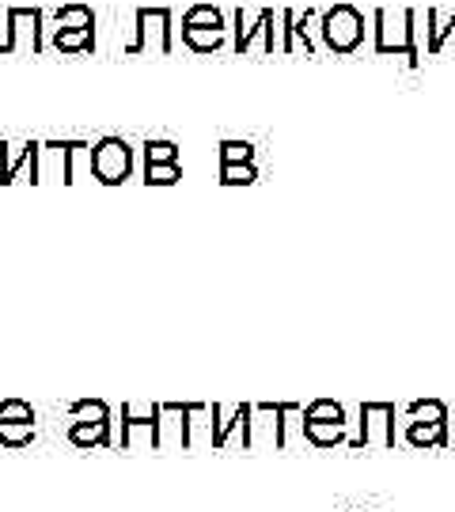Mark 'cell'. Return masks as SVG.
<instances>
[{
	"label": "cell",
	"instance_id": "24",
	"mask_svg": "<svg viewBox=\"0 0 455 512\" xmlns=\"http://www.w3.org/2000/svg\"><path fill=\"white\" fill-rule=\"evenodd\" d=\"M141 148H145V164H179V145L175 141H152L148 137Z\"/></svg>",
	"mask_w": 455,
	"mask_h": 512
},
{
	"label": "cell",
	"instance_id": "23",
	"mask_svg": "<svg viewBox=\"0 0 455 512\" xmlns=\"http://www.w3.org/2000/svg\"><path fill=\"white\" fill-rule=\"evenodd\" d=\"M220 164H255V145L251 141H220Z\"/></svg>",
	"mask_w": 455,
	"mask_h": 512
},
{
	"label": "cell",
	"instance_id": "2",
	"mask_svg": "<svg viewBox=\"0 0 455 512\" xmlns=\"http://www.w3.org/2000/svg\"><path fill=\"white\" fill-rule=\"evenodd\" d=\"M418 12L414 8H406V12H399V27H391V16L387 12H376L372 16V50L380 57L387 54H399L406 57L410 65H418L421 61V46H418Z\"/></svg>",
	"mask_w": 455,
	"mask_h": 512
},
{
	"label": "cell",
	"instance_id": "13",
	"mask_svg": "<svg viewBox=\"0 0 455 512\" xmlns=\"http://www.w3.org/2000/svg\"><path fill=\"white\" fill-rule=\"evenodd\" d=\"M182 46L194 54H217L228 46V31H209V27H182Z\"/></svg>",
	"mask_w": 455,
	"mask_h": 512
},
{
	"label": "cell",
	"instance_id": "19",
	"mask_svg": "<svg viewBox=\"0 0 455 512\" xmlns=\"http://www.w3.org/2000/svg\"><path fill=\"white\" fill-rule=\"evenodd\" d=\"M50 46L57 54H88L95 50V31H54Z\"/></svg>",
	"mask_w": 455,
	"mask_h": 512
},
{
	"label": "cell",
	"instance_id": "6",
	"mask_svg": "<svg viewBox=\"0 0 455 512\" xmlns=\"http://www.w3.org/2000/svg\"><path fill=\"white\" fill-rule=\"evenodd\" d=\"M209 418H213V437L209 444L213 448H228V444H239V448H251V403L239 406H209Z\"/></svg>",
	"mask_w": 455,
	"mask_h": 512
},
{
	"label": "cell",
	"instance_id": "9",
	"mask_svg": "<svg viewBox=\"0 0 455 512\" xmlns=\"http://www.w3.org/2000/svg\"><path fill=\"white\" fill-rule=\"evenodd\" d=\"M311 19H315L311 8H304V16L292 12V8L277 12V50H281V54H296V50H304L308 57L319 54V42H315L308 31Z\"/></svg>",
	"mask_w": 455,
	"mask_h": 512
},
{
	"label": "cell",
	"instance_id": "12",
	"mask_svg": "<svg viewBox=\"0 0 455 512\" xmlns=\"http://www.w3.org/2000/svg\"><path fill=\"white\" fill-rule=\"evenodd\" d=\"M425 54H444V38H452L455 35V12L452 16H440L437 8H429L425 12Z\"/></svg>",
	"mask_w": 455,
	"mask_h": 512
},
{
	"label": "cell",
	"instance_id": "8",
	"mask_svg": "<svg viewBox=\"0 0 455 512\" xmlns=\"http://www.w3.org/2000/svg\"><path fill=\"white\" fill-rule=\"evenodd\" d=\"M31 171V183H38L42 171V145L38 141H0V186H12L19 171Z\"/></svg>",
	"mask_w": 455,
	"mask_h": 512
},
{
	"label": "cell",
	"instance_id": "16",
	"mask_svg": "<svg viewBox=\"0 0 455 512\" xmlns=\"http://www.w3.org/2000/svg\"><path fill=\"white\" fill-rule=\"evenodd\" d=\"M406 440L414 448H448V429L437 421H406Z\"/></svg>",
	"mask_w": 455,
	"mask_h": 512
},
{
	"label": "cell",
	"instance_id": "11",
	"mask_svg": "<svg viewBox=\"0 0 455 512\" xmlns=\"http://www.w3.org/2000/svg\"><path fill=\"white\" fill-rule=\"evenodd\" d=\"M137 433H148V444L160 448V403H148V406L126 403L122 406V448H129Z\"/></svg>",
	"mask_w": 455,
	"mask_h": 512
},
{
	"label": "cell",
	"instance_id": "15",
	"mask_svg": "<svg viewBox=\"0 0 455 512\" xmlns=\"http://www.w3.org/2000/svg\"><path fill=\"white\" fill-rule=\"evenodd\" d=\"M110 425H114V421H73V425H69V440H73L76 448L114 444V437H110Z\"/></svg>",
	"mask_w": 455,
	"mask_h": 512
},
{
	"label": "cell",
	"instance_id": "25",
	"mask_svg": "<svg viewBox=\"0 0 455 512\" xmlns=\"http://www.w3.org/2000/svg\"><path fill=\"white\" fill-rule=\"evenodd\" d=\"M220 183L251 186V183H258V167L255 164H220Z\"/></svg>",
	"mask_w": 455,
	"mask_h": 512
},
{
	"label": "cell",
	"instance_id": "20",
	"mask_svg": "<svg viewBox=\"0 0 455 512\" xmlns=\"http://www.w3.org/2000/svg\"><path fill=\"white\" fill-rule=\"evenodd\" d=\"M406 421H437V425H444L448 421V399H418V403H410Z\"/></svg>",
	"mask_w": 455,
	"mask_h": 512
},
{
	"label": "cell",
	"instance_id": "14",
	"mask_svg": "<svg viewBox=\"0 0 455 512\" xmlns=\"http://www.w3.org/2000/svg\"><path fill=\"white\" fill-rule=\"evenodd\" d=\"M54 31H95V8H88V4H61L54 12Z\"/></svg>",
	"mask_w": 455,
	"mask_h": 512
},
{
	"label": "cell",
	"instance_id": "27",
	"mask_svg": "<svg viewBox=\"0 0 455 512\" xmlns=\"http://www.w3.org/2000/svg\"><path fill=\"white\" fill-rule=\"evenodd\" d=\"M182 179L179 164H145V183L148 186H175Z\"/></svg>",
	"mask_w": 455,
	"mask_h": 512
},
{
	"label": "cell",
	"instance_id": "5",
	"mask_svg": "<svg viewBox=\"0 0 455 512\" xmlns=\"http://www.w3.org/2000/svg\"><path fill=\"white\" fill-rule=\"evenodd\" d=\"M88 164L103 186H122L133 175V148L126 137H99L88 148Z\"/></svg>",
	"mask_w": 455,
	"mask_h": 512
},
{
	"label": "cell",
	"instance_id": "17",
	"mask_svg": "<svg viewBox=\"0 0 455 512\" xmlns=\"http://www.w3.org/2000/svg\"><path fill=\"white\" fill-rule=\"evenodd\" d=\"M304 437L315 448H334L346 440V421H304Z\"/></svg>",
	"mask_w": 455,
	"mask_h": 512
},
{
	"label": "cell",
	"instance_id": "22",
	"mask_svg": "<svg viewBox=\"0 0 455 512\" xmlns=\"http://www.w3.org/2000/svg\"><path fill=\"white\" fill-rule=\"evenodd\" d=\"M69 418L73 421H114L110 418V406L103 399H76L69 406Z\"/></svg>",
	"mask_w": 455,
	"mask_h": 512
},
{
	"label": "cell",
	"instance_id": "18",
	"mask_svg": "<svg viewBox=\"0 0 455 512\" xmlns=\"http://www.w3.org/2000/svg\"><path fill=\"white\" fill-rule=\"evenodd\" d=\"M182 27H209V31H228V16H224V8H217V4H194V8H186V16H182Z\"/></svg>",
	"mask_w": 455,
	"mask_h": 512
},
{
	"label": "cell",
	"instance_id": "4",
	"mask_svg": "<svg viewBox=\"0 0 455 512\" xmlns=\"http://www.w3.org/2000/svg\"><path fill=\"white\" fill-rule=\"evenodd\" d=\"M4 38H0V57L8 54H42L46 38H42V23L46 12L42 8H8L4 12Z\"/></svg>",
	"mask_w": 455,
	"mask_h": 512
},
{
	"label": "cell",
	"instance_id": "29",
	"mask_svg": "<svg viewBox=\"0 0 455 512\" xmlns=\"http://www.w3.org/2000/svg\"><path fill=\"white\" fill-rule=\"evenodd\" d=\"M444 429H448V448H455V403H448V421H444Z\"/></svg>",
	"mask_w": 455,
	"mask_h": 512
},
{
	"label": "cell",
	"instance_id": "10",
	"mask_svg": "<svg viewBox=\"0 0 455 512\" xmlns=\"http://www.w3.org/2000/svg\"><path fill=\"white\" fill-rule=\"evenodd\" d=\"M255 38H262V54H273V50H277V12H273V8H262V12L247 23V19H243V8H236V42H232V50L243 57L255 46Z\"/></svg>",
	"mask_w": 455,
	"mask_h": 512
},
{
	"label": "cell",
	"instance_id": "26",
	"mask_svg": "<svg viewBox=\"0 0 455 512\" xmlns=\"http://www.w3.org/2000/svg\"><path fill=\"white\" fill-rule=\"evenodd\" d=\"M304 421H346V406L334 403V399H315L304 410Z\"/></svg>",
	"mask_w": 455,
	"mask_h": 512
},
{
	"label": "cell",
	"instance_id": "3",
	"mask_svg": "<svg viewBox=\"0 0 455 512\" xmlns=\"http://www.w3.org/2000/svg\"><path fill=\"white\" fill-rule=\"evenodd\" d=\"M364 16L353 8V4H334L327 12H319V38L323 46L319 50H330V54H357L364 46Z\"/></svg>",
	"mask_w": 455,
	"mask_h": 512
},
{
	"label": "cell",
	"instance_id": "1",
	"mask_svg": "<svg viewBox=\"0 0 455 512\" xmlns=\"http://www.w3.org/2000/svg\"><path fill=\"white\" fill-rule=\"evenodd\" d=\"M175 12L167 4L156 8H137L133 12V38L126 42V54H175Z\"/></svg>",
	"mask_w": 455,
	"mask_h": 512
},
{
	"label": "cell",
	"instance_id": "28",
	"mask_svg": "<svg viewBox=\"0 0 455 512\" xmlns=\"http://www.w3.org/2000/svg\"><path fill=\"white\" fill-rule=\"evenodd\" d=\"M0 421H35V406L23 399H4L0 403Z\"/></svg>",
	"mask_w": 455,
	"mask_h": 512
},
{
	"label": "cell",
	"instance_id": "21",
	"mask_svg": "<svg viewBox=\"0 0 455 512\" xmlns=\"http://www.w3.org/2000/svg\"><path fill=\"white\" fill-rule=\"evenodd\" d=\"M35 440V421H0V444L4 448H23Z\"/></svg>",
	"mask_w": 455,
	"mask_h": 512
},
{
	"label": "cell",
	"instance_id": "7",
	"mask_svg": "<svg viewBox=\"0 0 455 512\" xmlns=\"http://www.w3.org/2000/svg\"><path fill=\"white\" fill-rule=\"evenodd\" d=\"M395 418H399L395 403H361V433L353 440V448H364V444L391 448L395 444Z\"/></svg>",
	"mask_w": 455,
	"mask_h": 512
}]
</instances>
